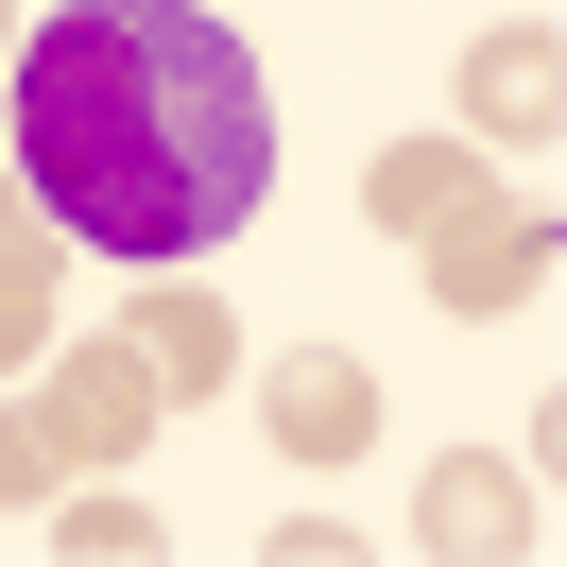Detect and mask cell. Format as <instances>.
<instances>
[{
  "mask_svg": "<svg viewBox=\"0 0 567 567\" xmlns=\"http://www.w3.org/2000/svg\"><path fill=\"white\" fill-rule=\"evenodd\" d=\"M0 70H18V189L52 241L155 276L276 207V86L207 0H70Z\"/></svg>",
  "mask_w": 567,
  "mask_h": 567,
  "instance_id": "1",
  "label": "cell"
},
{
  "mask_svg": "<svg viewBox=\"0 0 567 567\" xmlns=\"http://www.w3.org/2000/svg\"><path fill=\"white\" fill-rule=\"evenodd\" d=\"M155 413H173V379L138 361V327H121V344H52V395H35L52 464H86V482H121V464L155 447Z\"/></svg>",
  "mask_w": 567,
  "mask_h": 567,
  "instance_id": "2",
  "label": "cell"
},
{
  "mask_svg": "<svg viewBox=\"0 0 567 567\" xmlns=\"http://www.w3.org/2000/svg\"><path fill=\"white\" fill-rule=\"evenodd\" d=\"M550 258H567V224H550V189H533V207H498V189H464V207L430 224V292H447L464 327H498V310H533V292H550Z\"/></svg>",
  "mask_w": 567,
  "mask_h": 567,
  "instance_id": "3",
  "label": "cell"
},
{
  "mask_svg": "<svg viewBox=\"0 0 567 567\" xmlns=\"http://www.w3.org/2000/svg\"><path fill=\"white\" fill-rule=\"evenodd\" d=\"M258 430H276L292 464H361L395 430V395H379V361H344V344H276L258 361Z\"/></svg>",
  "mask_w": 567,
  "mask_h": 567,
  "instance_id": "4",
  "label": "cell"
},
{
  "mask_svg": "<svg viewBox=\"0 0 567 567\" xmlns=\"http://www.w3.org/2000/svg\"><path fill=\"white\" fill-rule=\"evenodd\" d=\"M464 138H482V155H550L567 138V52H550V18L464 35Z\"/></svg>",
  "mask_w": 567,
  "mask_h": 567,
  "instance_id": "5",
  "label": "cell"
},
{
  "mask_svg": "<svg viewBox=\"0 0 567 567\" xmlns=\"http://www.w3.org/2000/svg\"><path fill=\"white\" fill-rule=\"evenodd\" d=\"M413 550H533V482H516V464H498V447H447V464H430V482H413Z\"/></svg>",
  "mask_w": 567,
  "mask_h": 567,
  "instance_id": "6",
  "label": "cell"
},
{
  "mask_svg": "<svg viewBox=\"0 0 567 567\" xmlns=\"http://www.w3.org/2000/svg\"><path fill=\"white\" fill-rule=\"evenodd\" d=\"M121 327H138V361H155L173 395H241V327H224V292H189L173 258H155V292H138Z\"/></svg>",
  "mask_w": 567,
  "mask_h": 567,
  "instance_id": "7",
  "label": "cell"
},
{
  "mask_svg": "<svg viewBox=\"0 0 567 567\" xmlns=\"http://www.w3.org/2000/svg\"><path fill=\"white\" fill-rule=\"evenodd\" d=\"M464 189H482V138H379L361 155V224H379V241H430Z\"/></svg>",
  "mask_w": 567,
  "mask_h": 567,
  "instance_id": "8",
  "label": "cell"
},
{
  "mask_svg": "<svg viewBox=\"0 0 567 567\" xmlns=\"http://www.w3.org/2000/svg\"><path fill=\"white\" fill-rule=\"evenodd\" d=\"M52 550H86V567H138V550H173V533H155V498H138V464H121V482H52Z\"/></svg>",
  "mask_w": 567,
  "mask_h": 567,
  "instance_id": "9",
  "label": "cell"
},
{
  "mask_svg": "<svg viewBox=\"0 0 567 567\" xmlns=\"http://www.w3.org/2000/svg\"><path fill=\"white\" fill-rule=\"evenodd\" d=\"M18 361H52V241L0 258V379H18Z\"/></svg>",
  "mask_w": 567,
  "mask_h": 567,
  "instance_id": "10",
  "label": "cell"
},
{
  "mask_svg": "<svg viewBox=\"0 0 567 567\" xmlns=\"http://www.w3.org/2000/svg\"><path fill=\"white\" fill-rule=\"evenodd\" d=\"M52 482H70V464H52V430H35V413H0V516H35Z\"/></svg>",
  "mask_w": 567,
  "mask_h": 567,
  "instance_id": "11",
  "label": "cell"
},
{
  "mask_svg": "<svg viewBox=\"0 0 567 567\" xmlns=\"http://www.w3.org/2000/svg\"><path fill=\"white\" fill-rule=\"evenodd\" d=\"M52 224H35V189H18V155H0V258H35Z\"/></svg>",
  "mask_w": 567,
  "mask_h": 567,
  "instance_id": "12",
  "label": "cell"
},
{
  "mask_svg": "<svg viewBox=\"0 0 567 567\" xmlns=\"http://www.w3.org/2000/svg\"><path fill=\"white\" fill-rule=\"evenodd\" d=\"M0 52H18V0H0Z\"/></svg>",
  "mask_w": 567,
  "mask_h": 567,
  "instance_id": "13",
  "label": "cell"
}]
</instances>
